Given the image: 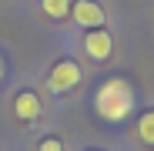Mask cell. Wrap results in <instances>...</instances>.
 <instances>
[{"instance_id": "obj_1", "label": "cell", "mask_w": 154, "mask_h": 151, "mask_svg": "<svg viewBox=\"0 0 154 151\" xmlns=\"http://www.w3.org/2000/svg\"><path fill=\"white\" fill-rule=\"evenodd\" d=\"M94 108H97V114L104 121H124L127 114L134 111V91H131V84L121 81V77H107L104 84L97 87V94H94Z\"/></svg>"}, {"instance_id": "obj_2", "label": "cell", "mask_w": 154, "mask_h": 151, "mask_svg": "<svg viewBox=\"0 0 154 151\" xmlns=\"http://www.w3.org/2000/svg\"><path fill=\"white\" fill-rule=\"evenodd\" d=\"M77 84H81V67H77L74 61H57L54 67H50L47 87L54 91V94H67V91H74Z\"/></svg>"}, {"instance_id": "obj_3", "label": "cell", "mask_w": 154, "mask_h": 151, "mask_svg": "<svg viewBox=\"0 0 154 151\" xmlns=\"http://www.w3.org/2000/svg\"><path fill=\"white\" fill-rule=\"evenodd\" d=\"M70 17L81 24V27H87V30L104 27V10H100V4H94V0H70Z\"/></svg>"}, {"instance_id": "obj_4", "label": "cell", "mask_w": 154, "mask_h": 151, "mask_svg": "<svg viewBox=\"0 0 154 151\" xmlns=\"http://www.w3.org/2000/svg\"><path fill=\"white\" fill-rule=\"evenodd\" d=\"M84 50H87L91 61H107V57L114 54V37H111L104 27L87 30V37H84Z\"/></svg>"}, {"instance_id": "obj_5", "label": "cell", "mask_w": 154, "mask_h": 151, "mask_svg": "<svg viewBox=\"0 0 154 151\" xmlns=\"http://www.w3.org/2000/svg\"><path fill=\"white\" fill-rule=\"evenodd\" d=\"M14 118H20V121H37V118H40V97H37L34 91H20V94L14 97Z\"/></svg>"}, {"instance_id": "obj_6", "label": "cell", "mask_w": 154, "mask_h": 151, "mask_svg": "<svg viewBox=\"0 0 154 151\" xmlns=\"http://www.w3.org/2000/svg\"><path fill=\"white\" fill-rule=\"evenodd\" d=\"M137 138H141L147 148H154V108L137 118Z\"/></svg>"}, {"instance_id": "obj_7", "label": "cell", "mask_w": 154, "mask_h": 151, "mask_svg": "<svg viewBox=\"0 0 154 151\" xmlns=\"http://www.w3.org/2000/svg\"><path fill=\"white\" fill-rule=\"evenodd\" d=\"M40 7H44V14H47V17L60 20V17H67V14H70V0H40Z\"/></svg>"}, {"instance_id": "obj_8", "label": "cell", "mask_w": 154, "mask_h": 151, "mask_svg": "<svg viewBox=\"0 0 154 151\" xmlns=\"http://www.w3.org/2000/svg\"><path fill=\"white\" fill-rule=\"evenodd\" d=\"M37 151H64V144H60V138H44L37 144Z\"/></svg>"}, {"instance_id": "obj_9", "label": "cell", "mask_w": 154, "mask_h": 151, "mask_svg": "<svg viewBox=\"0 0 154 151\" xmlns=\"http://www.w3.org/2000/svg\"><path fill=\"white\" fill-rule=\"evenodd\" d=\"M4 74H7V67H4V57H0V84H4Z\"/></svg>"}, {"instance_id": "obj_10", "label": "cell", "mask_w": 154, "mask_h": 151, "mask_svg": "<svg viewBox=\"0 0 154 151\" xmlns=\"http://www.w3.org/2000/svg\"><path fill=\"white\" fill-rule=\"evenodd\" d=\"M91 151H97V148H91Z\"/></svg>"}]
</instances>
